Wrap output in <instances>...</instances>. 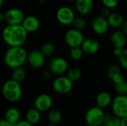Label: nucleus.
Masks as SVG:
<instances>
[{"label":"nucleus","instance_id":"obj_1","mask_svg":"<svg viewBox=\"0 0 127 126\" xmlns=\"http://www.w3.org/2000/svg\"><path fill=\"white\" fill-rule=\"evenodd\" d=\"M2 38L9 47L22 46L28 39V33L22 25H7L2 30Z\"/></svg>","mask_w":127,"mask_h":126},{"label":"nucleus","instance_id":"obj_2","mask_svg":"<svg viewBox=\"0 0 127 126\" xmlns=\"http://www.w3.org/2000/svg\"><path fill=\"white\" fill-rule=\"evenodd\" d=\"M28 53L22 46L10 47L4 54V63L10 68L22 67L27 61Z\"/></svg>","mask_w":127,"mask_h":126},{"label":"nucleus","instance_id":"obj_3","mask_svg":"<svg viewBox=\"0 0 127 126\" xmlns=\"http://www.w3.org/2000/svg\"><path fill=\"white\" fill-rule=\"evenodd\" d=\"M1 94L5 100L10 102H16L19 101L22 95V89L20 83L9 79L6 81L2 88Z\"/></svg>","mask_w":127,"mask_h":126},{"label":"nucleus","instance_id":"obj_4","mask_svg":"<svg viewBox=\"0 0 127 126\" xmlns=\"http://www.w3.org/2000/svg\"><path fill=\"white\" fill-rule=\"evenodd\" d=\"M105 113L103 108L97 106L89 108L85 115V120L89 126H100L103 125L105 117Z\"/></svg>","mask_w":127,"mask_h":126},{"label":"nucleus","instance_id":"obj_5","mask_svg":"<svg viewBox=\"0 0 127 126\" xmlns=\"http://www.w3.org/2000/svg\"><path fill=\"white\" fill-rule=\"evenodd\" d=\"M53 90L58 94L65 95L71 92L73 88V82H71L67 76L59 75L54 79L52 83Z\"/></svg>","mask_w":127,"mask_h":126},{"label":"nucleus","instance_id":"obj_6","mask_svg":"<svg viewBox=\"0 0 127 126\" xmlns=\"http://www.w3.org/2000/svg\"><path fill=\"white\" fill-rule=\"evenodd\" d=\"M112 108L114 115L119 118L127 117V95L118 94L112 100Z\"/></svg>","mask_w":127,"mask_h":126},{"label":"nucleus","instance_id":"obj_7","mask_svg":"<svg viewBox=\"0 0 127 126\" xmlns=\"http://www.w3.org/2000/svg\"><path fill=\"white\" fill-rule=\"evenodd\" d=\"M64 39L66 45H68L70 48L80 47L84 39V36L81 30L73 27L65 32Z\"/></svg>","mask_w":127,"mask_h":126},{"label":"nucleus","instance_id":"obj_8","mask_svg":"<svg viewBox=\"0 0 127 126\" xmlns=\"http://www.w3.org/2000/svg\"><path fill=\"white\" fill-rule=\"evenodd\" d=\"M68 61L63 57H54L48 64V70L53 74L63 75L68 69Z\"/></svg>","mask_w":127,"mask_h":126},{"label":"nucleus","instance_id":"obj_9","mask_svg":"<svg viewBox=\"0 0 127 126\" xmlns=\"http://www.w3.org/2000/svg\"><path fill=\"white\" fill-rule=\"evenodd\" d=\"M25 16L22 10L16 7L10 8L4 12V22L10 25H21Z\"/></svg>","mask_w":127,"mask_h":126},{"label":"nucleus","instance_id":"obj_10","mask_svg":"<svg viewBox=\"0 0 127 126\" xmlns=\"http://www.w3.org/2000/svg\"><path fill=\"white\" fill-rule=\"evenodd\" d=\"M75 14L74 10L67 6L60 7L56 13V18L59 23L63 25H71Z\"/></svg>","mask_w":127,"mask_h":126},{"label":"nucleus","instance_id":"obj_11","mask_svg":"<svg viewBox=\"0 0 127 126\" xmlns=\"http://www.w3.org/2000/svg\"><path fill=\"white\" fill-rule=\"evenodd\" d=\"M34 108L40 112H45L51 109L53 105V100L48 94H41L34 100Z\"/></svg>","mask_w":127,"mask_h":126},{"label":"nucleus","instance_id":"obj_12","mask_svg":"<svg viewBox=\"0 0 127 126\" xmlns=\"http://www.w3.org/2000/svg\"><path fill=\"white\" fill-rule=\"evenodd\" d=\"M27 62L33 68H41L45 62V56L39 50H33L28 53Z\"/></svg>","mask_w":127,"mask_h":126},{"label":"nucleus","instance_id":"obj_13","mask_svg":"<svg viewBox=\"0 0 127 126\" xmlns=\"http://www.w3.org/2000/svg\"><path fill=\"white\" fill-rule=\"evenodd\" d=\"M92 27L93 31L98 35L105 34L109 27L107 19L101 16L100 15L97 16L94 18L92 22Z\"/></svg>","mask_w":127,"mask_h":126},{"label":"nucleus","instance_id":"obj_14","mask_svg":"<svg viewBox=\"0 0 127 126\" xmlns=\"http://www.w3.org/2000/svg\"><path fill=\"white\" fill-rule=\"evenodd\" d=\"M80 48L82 49L83 53H86L88 55H94L98 52L100 49L99 42L94 38H87L84 39Z\"/></svg>","mask_w":127,"mask_h":126},{"label":"nucleus","instance_id":"obj_15","mask_svg":"<svg viewBox=\"0 0 127 126\" xmlns=\"http://www.w3.org/2000/svg\"><path fill=\"white\" fill-rule=\"evenodd\" d=\"M22 26L24 29L27 31V33H34L37 31L40 27V22L39 19L33 15H29L25 16L22 22Z\"/></svg>","mask_w":127,"mask_h":126},{"label":"nucleus","instance_id":"obj_16","mask_svg":"<svg viewBox=\"0 0 127 126\" xmlns=\"http://www.w3.org/2000/svg\"><path fill=\"white\" fill-rule=\"evenodd\" d=\"M110 42L114 48L124 49L127 46V35L122 30H115L110 36Z\"/></svg>","mask_w":127,"mask_h":126},{"label":"nucleus","instance_id":"obj_17","mask_svg":"<svg viewBox=\"0 0 127 126\" xmlns=\"http://www.w3.org/2000/svg\"><path fill=\"white\" fill-rule=\"evenodd\" d=\"M75 8L82 16L89 15L94 8L93 0H75Z\"/></svg>","mask_w":127,"mask_h":126},{"label":"nucleus","instance_id":"obj_18","mask_svg":"<svg viewBox=\"0 0 127 126\" xmlns=\"http://www.w3.org/2000/svg\"><path fill=\"white\" fill-rule=\"evenodd\" d=\"M109 27L118 28L121 27L125 22L124 16L118 12H112L110 15L106 18Z\"/></svg>","mask_w":127,"mask_h":126},{"label":"nucleus","instance_id":"obj_19","mask_svg":"<svg viewBox=\"0 0 127 126\" xmlns=\"http://www.w3.org/2000/svg\"><path fill=\"white\" fill-rule=\"evenodd\" d=\"M112 100V96L109 92L102 91L99 93L96 97V104L97 107L100 108H105L111 104Z\"/></svg>","mask_w":127,"mask_h":126},{"label":"nucleus","instance_id":"obj_20","mask_svg":"<svg viewBox=\"0 0 127 126\" xmlns=\"http://www.w3.org/2000/svg\"><path fill=\"white\" fill-rule=\"evenodd\" d=\"M41 120V112L36 108H29L25 114V120L30 124L34 126L38 124Z\"/></svg>","mask_w":127,"mask_h":126},{"label":"nucleus","instance_id":"obj_21","mask_svg":"<svg viewBox=\"0 0 127 126\" xmlns=\"http://www.w3.org/2000/svg\"><path fill=\"white\" fill-rule=\"evenodd\" d=\"M20 117H21V114L16 108L14 107L9 108L5 111L4 119L13 126L16 123H18L20 120Z\"/></svg>","mask_w":127,"mask_h":126},{"label":"nucleus","instance_id":"obj_22","mask_svg":"<svg viewBox=\"0 0 127 126\" xmlns=\"http://www.w3.org/2000/svg\"><path fill=\"white\" fill-rule=\"evenodd\" d=\"M26 76V71L22 67H18L13 69V71L11 73V79L20 83L25 79Z\"/></svg>","mask_w":127,"mask_h":126},{"label":"nucleus","instance_id":"obj_23","mask_svg":"<svg viewBox=\"0 0 127 126\" xmlns=\"http://www.w3.org/2000/svg\"><path fill=\"white\" fill-rule=\"evenodd\" d=\"M48 120L51 124L57 125L62 120V113L60 110L54 108L48 111Z\"/></svg>","mask_w":127,"mask_h":126},{"label":"nucleus","instance_id":"obj_24","mask_svg":"<svg viewBox=\"0 0 127 126\" xmlns=\"http://www.w3.org/2000/svg\"><path fill=\"white\" fill-rule=\"evenodd\" d=\"M66 74H67V75H66L67 77L73 82L80 80L82 76L81 70L77 67H73L71 68H68V69L66 71Z\"/></svg>","mask_w":127,"mask_h":126},{"label":"nucleus","instance_id":"obj_25","mask_svg":"<svg viewBox=\"0 0 127 126\" xmlns=\"http://www.w3.org/2000/svg\"><path fill=\"white\" fill-rule=\"evenodd\" d=\"M39 50L45 57H48V56H52L56 50V48H55V45L52 42H47L42 45Z\"/></svg>","mask_w":127,"mask_h":126},{"label":"nucleus","instance_id":"obj_26","mask_svg":"<svg viewBox=\"0 0 127 126\" xmlns=\"http://www.w3.org/2000/svg\"><path fill=\"white\" fill-rule=\"evenodd\" d=\"M103 125L104 126H121V118L116 116L105 114Z\"/></svg>","mask_w":127,"mask_h":126},{"label":"nucleus","instance_id":"obj_27","mask_svg":"<svg viewBox=\"0 0 127 126\" xmlns=\"http://www.w3.org/2000/svg\"><path fill=\"white\" fill-rule=\"evenodd\" d=\"M71 25L74 28L79 30H83L86 27L87 22L83 16H75Z\"/></svg>","mask_w":127,"mask_h":126},{"label":"nucleus","instance_id":"obj_28","mask_svg":"<svg viewBox=\"0 0 127 126\" xmlns=\"http://www.w3.org/2000/svg\"><path fill=\"white\" fill-rule=\"evenodd\" d=\"M114 89L117 94L127 95V82L124 79L122 82L114 84Z\"/></svg>","mask_w":127,"mask_h":126},{"label":"nucleus","instance_id":"obj_29","mask_svg":"<svg viewBox=\"0 0 127 126\" xmlns=\"http://www.w3.org/2000/svg\"><path fill=\"white\" fill-rule=\"evenodd\" d=\"M106 74H107V76L110 79H112V78H114L117 75L121 74V68L117 65H112L108 68Z\"/></svg>","mask_w":127,"mask_h":126},{"label":"nucleus","instance_id":"obj_30","mask_svg":"<svg viewBox=\"0 0 127 126\" xmlns=\"http://www.w3.org/2000/svg\"><path fill=\"white\" fill-rule=\"evenodd\" d=\"M70 50V56L73 60L77 61L80 60L83 55V52L80 47H75V48H71Z\"/></svg>","mask_w":127,"mask_h":126},{"label":"nucleus","instance_id":"obj_31","mask_svg":"<svg viewBox=\"0 0 127 126\" xmlns=\"http://www.w3.org/2000/svg\"><path fill=\"white\" fill-rule=\"evenodd\" d=\"M118 61H119V64L121 66V68H123L124 69H127V50L125 48L123 51V53H121V55L118 57Z\"/></svg>","mask_w":127,"mask_h":126},{"label":"nucleus","instance_id":"obj_32","mask_svg":"<svg viewBox=\"0 0 127 126\" xmlns=\"http://www.w3.org/2000/svg\"><path fill=\"white\" fill-rule=\"evenodd\" d=\"M101 1L104 7L109 9L115 8L119 4V0H101Z\"/></svg>","mask_w":127,"mask_h":126},{"label":"nucleus","instance_id":"obj_33","mask_svg":"<svg viewBox=\"0 0 127 126\" xmlns=\"http://www.w3.org/2000/svg\"><path fill=\"white\" fill-rule=\"evenodd\" d=\"M112 13L111 11V9L106 7H103L100 10V15L103 17H105V18H107L110 13Z\"/></svg>","mask_w":127,"mask_h":126},{"label":"nucleus","instance_id":"obj_34","mask_svg":"<svg viewBox=\"0 0 127 126\" xmlns=\"http://www.w3.org/2000/svg\"><path fill=\"white\" fill-rule=\"evenodd\" d=\"M124 79V76L122 75V74H120L117 75L116 76H115L114 78H112L111 80L112 81V82H113L114 84H116V83H118V82H122Z\"/></svg>","mask_w":127,"mask_h":126},{"label":"nucleus","instance_id":"obj_35","mask_svg":"<svg viewBox=\"0 0 127 126\" xmlns=\"http://www.w3.org/2000/svg\"><path fill=\"white\" fill-rule=\"evenodd\" d=\"M124 49L118 48H114V49H113V54H114V56H116V57H119L121 55V53H123Z\"/></svg>","mask_w":127,"mask_h":126},{"label":"nucleus","instance_id":"obj_36","mask_svg":"<svg viewBox=\"0 0 127 126\" xmlns=\"http://www.w3.org/2000/svg\"><path fill=\"white\" fill-rule=\"evenodd\" d=\"M14 126H33V125H31V124H30L28 122H27L25 120H19L18 123H16Z\"/></svg>","mask_w":127,"mask_h":126},{"label":"nucleus","instance_id":"obj_37","mask_svg":"<svg viewBox=\"0 0 127 126\" xmlns=\"http://www.w3.org/2000/svg\"><path fill=\"white\" fill-rule=\"evenodd\" d=\"M0 126H13L5 119H0Z\"/></svg>","mask_w":127,"mask_h":126},{"label":"nucleus","instance_id":"obj_38","mask_svg":"<svg viewBox=\"0 0 127 126\" xmlns=\"http://www.w3.org/2000/svg\"><path fill=\"white\" fill-rule=\"evenodd\" d=\"M121 30L126 34L127 35V21H125L124 22V24L121 25Z\"/></svg>","mask_w":127,"mask_h":126},{"label":"nucleus","instance_id":"obj_39","mask_svg":"<svg viewBox=\"0 0 127 126\" xmlns=\"http://www.w3.org/2000/svg\"><path fill=\"white\" fill-rule=\"evenodd\" d=\"M121 126H127V117L121 118Z\"/></svg>","mask_w":127,"mask_h":126},{"label":"nucleus","instance_id":"obj_40","mask_svg":"<svg viewBox=\"0 0 127 126\" xmlns=\"http://www.w3.org/2000/svg\"><path fill=\"white\" fill-rule=\"evenodd\" d=\"M4 22V13L0 12V23Z\"/></svg>","mask_w":127,"mask_h":126},{"label":"nucleus","instance_id":"obj_41","mask_svg":"<svg viewBox=\"0 0 127 126\" xmlns=\"http://www.w3.org/2000/svg\"><path fill=\"white\" fill-rule=\"evenodd\" d=\"M51 73L50 72V71H49V70L45 71V73H44V76H45V77H48V76H51Z\"/></svg>","mask_w":127,"mask_h":126},{"label":"nucleus","instance_id":"obj_42","mask_svg":"<svg viewBox=\"0 0 127 126\" xmlns=\"http://www.w3.org/2000/svg\"><path fill=\"white\" fill-rule=\"evenodd\" d=\"M3 2H4V0H0V8L1 7V6L3 4Z\"/></svg>","mask_w":127,"mask_h":126},{"label":"nucleus","instance_id":"obj_43","mask_svg":"<svg viewBox=\"0 0 127 126\" xmlns=\"http://www.w3.org/2000/svg\"><path fill=\"white\" fill-rule=\"evenodd\" d=\"M66 1H68L69 2H74L75 1V0H66Z\"/></svg>","mask_w":127,"mask_h":126},{"label":"nucleus","instance_id":"obj_44","mask_svg":"<svg viewBox=\"0 0 127 126\" xmlns=\"http://www.w3.org/2000/svg\"><path fill=\"white\" fill-rule=\"evenodd\" d=\"M57 126V125H54V124H51V123H50L48 126Z\"/></svg>","mask_w":127,"mask_h":126},{"label":"nucleus","instance_id":"obj_45","mask_svg":"<svg viewBox=\"0 0 127 126\" xmlns=\"http://www.w3.org/2000/svg\"><path fill=\"white\" fill-rule=\"evenodd\" d=\"M104 126L103 125H101V126Z\"/></svg>","mask_w":127,"mask_h":126}]
</instances>
